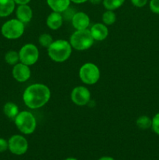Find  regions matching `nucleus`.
Masks as SVG:
<instances>
[{
    "label": "nucleus",
    "mask_w": 159,
    "mask_h": 160,
    "mask_svg": "<svg viewBox=\"0 0 159 160\" xmlns=\"http://www.w3.org/2000/svg\"><path fill=\"white\" fill-rule=\"evenodd\" d=\"M51 98L49 88L44 84L36 83L31 84L24 90L23 101L26 107L31 109H37L43 107Z\"/></svg>",
    "instance_id": "1"
},
{
    "label": "nucleus",
    "mask_w": 159,
    "mask_h": 160,
    "mask_svg": "<svg viewBox=\"0 0 159 160\" xmlns=\"http://www.w3.org/2000/svg\"><path fill=\"white\" fill-rule=\"evenodd\" d=\"M73 51L70 42L64 39L55 40L48 48V55L55 62H63L70 57Z\"/></svg>",
    "instance_id": "2"
},
{
    "label": "nucleus",
    "mask_w": 159,
    "mask_h": 160,
    "mask_svg": "<svg viewBox=\"0 0 159 160\" xmlns=\"http://www.w3.org/2000/svg\"><path fill=\"white\" fill-rule=\"evenodd\" d=\"M93 37L90 29L76 30L70 38V43L72 48L77 51L87 50L94 45Z\"/></svg>",
    "instance_id": "3"
},
{
    "label": "nucleus",
    "mask_w": 159,
    "mask_h": 160,
    "mask_svg": "<svg viewBox=\"0 0 159 160\" xmlns=\"http://www.w3.org/2000/svg\"><path fill=\"white\" fill-rule=\"evenodd\" d=\"M14 123L17 129L23 134H31L37 128V120L32 112L21 111L14 119Z\"/></svg>",
    "instance_id": "4"
},
{
    "label": "nucleus",
    "mask_w": 159,
    "mask_h": 160,
    "mask_svg": "<svg viewBox=\"0 0 159 160\" xmlns=\"http://www.w3.org/2000/svg\"><path fill=\"white\" fill-rule=\"evenodd\" d=\"M25 31L24 23L18 19H11L3 23L1 28L2 34L4 38L10 40L18 39L23 34Z\"/></svg>",
    "instance_id": "5"
},
{
    "label": "nucleus",
    "mask_w": 159,
    "mask_h": 160,
    "mask_svg": "<svg viewBox=\"0 0 159 160\" xmlns=\"http://www.w3.org/2000/svg\"><path fill=\"white\" fill-rule=\"evenodd\" d=\"M79 77L84 84L87 85L95 84L100 79L101 72L96 64L86 62L83 64L79 70Z\"/></svg>",
    "instance_id": "6"
},
{
    "label": "nucleus",
    "mask_w": 159,
    "mask_h": 160,
    "mask_svg": "<svg viewBox=\"0 0 159 160\" xmlns=\"http://www.w3.org/2000/svg\"><path fill=\"white\" fill-rule=\"evenodd\" d=\"M20 62L31 66L34 65L39 59V50L34 44L28 43L23 45L19 51Z\"/></svg>",
    "instance_id": "7"
},
{
    "label": "nucleus",
    "mask_w": 159,
    "mask_h": 160,
    "mask_svg": "<svg viewBox=\"0 0 159 160\" xmlns=\"http://www.w3.org/2000/svg\"><path fill=\"white\" fill-rule=\"evenodd\" d=\"M9 150L11 153L17 156H22L27 152L28 142L26 138L20 134L12 135L8 141Z\"/></svg>",
    "instance_id": "8"
},
{
    "label": "nucleus",
    "mask_w": 159,
    "mask_h": 160,
    "mask_svg": "<svg viewBox=\"0 0 159 160\" xmlns=\"http://www.w3.org/2000/svg\"><path fill=\"white\" fill-rule=\"evenodd\" d=\"M70 98L75 105L78 106H84L90 102L91 94L85 86H76L72 90Z\"/></svg>",
    "instance_id": "9"
},
{
    "label": "nucleus",
    "mask_w": 159,
    "mask_h": 160,
    "mask_svg": "<svg viewBox=\"0 0 159 160\" xmlns=\"http://www.w3.org/2000/svg\"><path fill=\"white\" fill-rule=\"evenodd\" d=\"M12 77L17 81L20 83H23L27 81L30 79L31 75V69L29 66L23 63V62H18L13 66L12 70Z\"/></svg>",
    "instance_id": "10"
},
{
    "label": "nucleus",
    "mask_w": 159,
    "mask_h": 160,
    "mask_svg": "<svg viewBox=\"0 0 159 160\" xmlns=\"http://www.w3.org/2000/svg\"><path fill=\"white\" fill-rule=\"evenodd\" d=\"M72 25L76 30L88 29L90 23L89 16L84 12H76L71 20Z\"/></svg>",
    "instance_id": "11"
},
{
    "label": "nucleus",
    "mask_w": 159,
    "mask_h": 160,
    "mask_svg": "<svg viewBox=\"0 0 159 160\" xmlns=\"http://www.w3.org/2000/svg\"><path fill=\"white\" fill-rule=\"evenodd\" d=\"M90 31L94 41L101 42L107 38L108 36V27L103 23H96L93 24L90 28Z\"/></svg>",
    "instance_id": "12"
},
{
    "label": "nucleus",
    "mask_w": 159,
    "mask_h": 160,
    "mask_svg": "<svg viewBox=\"0 0 159 160\" xmlns=\"http://www.w3.org/2000/svg\"><path fill=\"white\" fill-rule=\"evenodd\" d=\"M16 16L17 19H18L22 23H27L31 22L33 17V11L31 6L26 5H19L18 7L16 9Z\"/></svg>",
    "instance_id": "13"
},
{
    "label": "nucleus",
    "mask_w": 159,
    "mask_h": 160,
    "mask_svg": "<svg viewBox=\"0 0 159 160\" xmlns=\"http://www.w3.org/2000/svg\"><path fill=\"white\" fill-rule=\"evenodd\" d=\"M63 23V18L61 12H54L49 14L46 19V25L48 28L53 31L59 30Z\"/></svg>",
    "instance_id": "14"
},
{
    "label": "nucleus",
    "mask_w": 159,
    "mask_h": 160,
    "mask_svg": "<svg viewBox=\"0 0 159 160\" xmlns=\"http://www.w3.org/2000/svg\"><path fill=\"white\" fill-rule=\"evenodd\" d=\"M48 6L54 12H62L70 6V0H46Z\"/></svg>",
    "instance_id": "15"
},
{
    "label": "nucleus",
    "mask_w": 159,
    "mask_h": 160,
    "mask_svg": "<svg viewBox=\"0 0 159 160\" xmlns=\"http://www.w3.org/2000/svg\"><path fill=\"white\" fill-rule=\"evenodd\" d=\"M15 6L14 0H0V17H6L12 14Z\"/></svg>",
    "instance_id": "16"
},
{
    "label": "nucleus",
    "mask_w": 159,
    "mask_h": 160,
    "mask_svg": "<svg viewBox=\"0 0 159 160\" xmlns=\"http://www.w3.org/2000/svg\"><path fill=\"white\" fill-rule=\"evenodd\" d=\"M3 112H4V114L8 118L14 120L16 118V117L18 115L20 111H19V107L17 104L9 102L6 103L4 105Z\"/></svg>",
    "instance_id": "17"
},
{
    "label": "nucleus",
    "mask_w": 159,
    "mask_h": 160,
    "mask_svg": "<svg viewBox=\"0 0 159 160\" xmlns=\"http://www.w3.org/2000/svg\"><path fill=\"white\" fill-rule=\"evenodd\" d=\"M136 124L137 128L140 130H147L151 128L152 125V119L150 118L148 116L142 115L139 117L136 120Z\"/></svg>",
    "instance_id": "18"
},
{
    "label": "nucleus",
    "mask_w": 159,
    "mask_h": 160,
    "mask_svg": "<svg viewBox=\"0 0 159 160\" xmlns=\"http://www.w3.org/2000/svg\"><path fill=\"white\" fill-rule=\"evenodd\" d=\"M125 2V0H103L102 3L104 7L107 10H115L121 7Z\"/></svg>",
    "instance_id": "19"
},
{
    "label": "nucleus",
    "mask_w": 159,
    "mask_h": 160,
    "mask_svg": "<svg viewBox=\"0 0 159 160\" xmlns=\"http://www.w3.org/2000/svg\"><path fill=\"white\" fill-rule=\"evenodd\" d=\"M5 61L9 65H16V64L20 62L19 52L14 51V50H10V51L7 52L5 55Z\"/></svg>",
    "instance_id": "20"
},
{
    "label": "nucleus",
    "mask_w": 159,
    "mask_h": 160,
    "mask_svg": "<svg viewBox=\"0 0 159 160\" xmlns=\"http://www.w3.org/2000/svg\"><path fill=\"white\" fill-rule=\"evenodd\" d=\"M116 21V14L112 10H106L102 14V23L106 26L114 24Z\"/></svg>",
    "instance_id": "21"
},
{
    "label": "nucleus",
    "mask_w": 159,
    "mask_h": 160,
    "mask_svg": "<svg viewBox=\"0 0 159 160\" xmlns=\"http://www.w3.org/2000/svg\"><path fill=\"white\" fill-rule=\"evenodd\" d=\"M54 42L53 38L51 37V34H48V33H44L41 34L38 38V42L40 44L41 46L44 47V48H48L51 43Z\"/></svg>",
    "instance_id": "22"
},
{
    "label": "nucleus",
    "mask_w": 159,
    "mask_h": 160,
    "mask_svg": "<svg viewBox=\"0 0 159 160\" xmlns=\"http://www.w3.org/2000/svg\"><path fill=\"white\" fill-rule=\"evenodd\" d=\"M61 13H62L63 20H70V21H71L72 18L73 17L74 14L76 13V12H75V9H73L72 7H70V6L65 10H64L63 12H61Z\"/></svg>",
    "instance_id": "23"
},
{
    "label": "nucleus",
    "mask_w": 159,
    "mask_h": 160,
    "mask_svg": "<svg viewBox=\"0 0 159 160\" xmlns=\"http://www.w3.org/2000/svg\"><path fill=\"white\" fill-rule=\"evenodd\" d=\"M153 131L156 134L159 135V112L156 113L152 118V125H151Z\"/></svg>",
    "instance_id": "24"
},
{
    "label": "nucleus",
    "mask_w": 159,
    "mask_h": 160,
    "mask_svg": "<svg viewBox=\"0 0 159 160\" xmlns=\"http://www.w3.org/2000/svg\"><path fill=\"white\" fill-rule=\"evenodd\" d=\"M150 9L155 14H159V0H151L149 2Z\"/></svg>",
    "instance_id": "25"
},
{
    "label": "nucleus",
    "mask_w": 159,
    "mask_h": 160,
    "mask_svg": "<svg viewBox=\"0 0 159 160\" xmlns=\"http://www.w3.org/2000/svg\"><path fill=\"white\" fill-rule=\"evenodd\" d=\"M9 149V143L6 139L0 138V152H4Z\"/></svg>",
    "instance_id": "26"
},
{
    "label": "nucleus",
    "mask_w": 159,
    "mask_h": 160,
    "mask_svg": "<svg viewBox=\"0 0 159 160\" xmlns=\"http://www.w3.org/2000/svg\"><path fill=\"white\" fill-rule=\"evenodd\" d=\"M148 0H131V2L134 6L138 8H142L145 6L147 3Z\"/></svg>",
    "instance_id": "27"
},
{
    "label": "nucleus",
    "mask_w": 159,
    "mask_h": 160,
    "mask_svg": "<svg viewBox=\"0 0 159 160\" xmlns=\"http://www.w3.org/2000/svg\"><path fill=\"white\" fill-rule=\"evenodd\" d=\"M31 0H14L16 4L17 5H26L31 2Z\"/></svg>",
    "instance_id": "28"
},
{
    "label": "nucleus",
    "mask_w": 159,
    "mask_h": 160,
    "mask_svg": "<svg viewBox=\"0 0 159 160\" xmlns=\"http://www.w3.org/2000/svg\"><path fill=\"white\" fill-rule=\"evenodd\" d=\"M71 2H73L75 4H82V3L86 2L89 1V0H70Z\"/></svg>",
    "instance_id": "29"
},
{
    "label": "nucleus",
    "mask_w": 159,
    "mask_h": 160,
    "mask_svg": "<svg viewBox=\"0 0 159 160\" xmlns=\"http://www.w3.org/2000/svg\"><path fill=\"white\" fill-rule=\"evenodd\" d=\"M98 160H115V159L111 156H102V157L100 158Z\"/></svg>",
    "instance_id": "30"
},
{
    "label": "nucleus",
    "mask_w": 159,
    "mask_h": 160,
    "mask_svg": "<svg viewBox=\"0 0 159 160\" xmlns=\"http://www.w3.org/2000/svg\"><path fill=\"white\" fill-rule=\"evenodd\" d=\"M89 1H90L92 4L97 5V4H99V3H101V2H103V0H89Z\"/></svg>",
    "instance_id": "31"
},
{
    "label": "nucleus",
    "mask_w": 159,
    "mask_h": 160,
    "mask_svg": "<svg viewBox=\"0 0 159 160\" xmlns=\"http://www.w3.org/2000/svg\"><path fill=\"white\" fill-rule=\"evenodd\" d=\"M64 160H77L76 159V158H73V157H69V158H66V159H65Z\"/></svg>",
    "instance_id": "32"
}]
</instances>
